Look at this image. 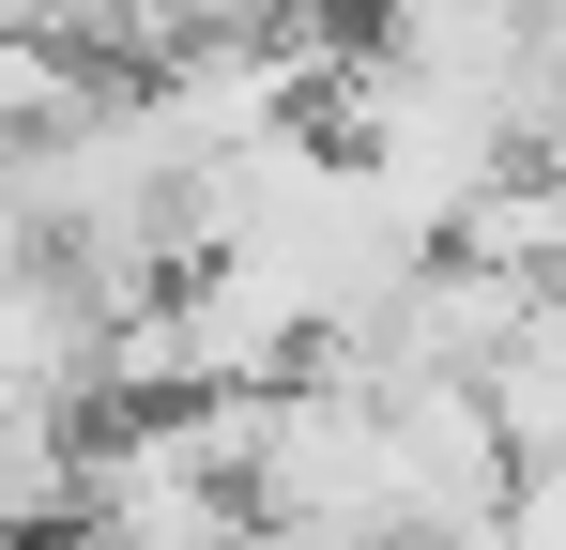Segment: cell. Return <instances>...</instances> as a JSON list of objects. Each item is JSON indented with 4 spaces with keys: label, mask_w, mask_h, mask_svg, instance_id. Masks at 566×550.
Segmentation results:
<instances>
[{
    "label": "cell",
    "mask_w": 566,
    "mask_h": 550,
    "mask_svg": "<svg viewBox=\"0 0 566 550\" xmlns=\"http://www.w3.org/2000/svg\"><path fill=\"white\" fill-rule=\"evenodd\" d=\"M444 245L490 261V275H521V290H552V275H566V154H505V169L460 199Z\"/></svg>",
    "instance_id": "6da1fadb"
},
{
    "label": "cell",
    "mask_w": 566,
    "mask_h": 550,
    "mask_svg": "<svg viewBox=\"0 0 566 550\" xmlns=\"http://www.w3.org/2000/svg\"><path fill=\"white\" fill-rule=\"evenodd\" d=\"M77 77H93L77 46H46V31H15V15H0V154H15L31 123H62V107H77Z\"/></svg>",
    "instance_id": "7a4b0ae2"
}]
</instances>
